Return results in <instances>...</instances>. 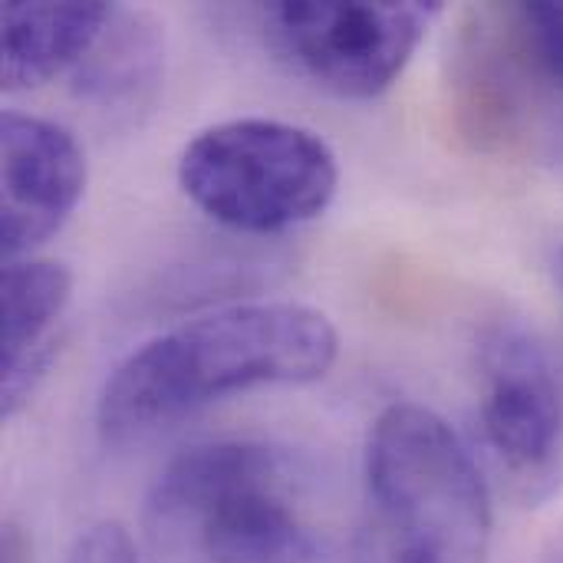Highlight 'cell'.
<instances>
[{
  "label": "cell",
  "instance_id": "cell-7",
  "mask_svg": "<svg viewBox=\"0 0 563 563\" xmlns=\"http://www.w3.org/2000/svg\"><path fill=\"white\" fill-rule=\"evenodd\" d=\"M3 205L0 251L3 261H20L46 244L76 211L86 195V155L69 129L53 119L3 112Z\"/></svg>",
  "mask_w": 563,
  "mask_h": 563
},
{
  "label": "cell",
  "instance_id": "cell-12",
  "mask_svg": "<svg viewBox=\"0 0 563 563\" xmlns=\"http://www.w3.org/2000/svg\"><path fill=\"white\" fill-rule=\"evenodd\" d=\"M66 563H142L139 551L132 544V538L125 534L122 525L115 521H102L89 531H82L76 538V544L69 548Z\"/></svg>",
  "mask_w": 563,
  "mask_h": 563
},
{
  "label": "cell",
  "instance_id": "cell-5",
  "mask_svg": "<svg viewBox=\"0 0 563 563\" xmlns=\"http://www.w3.org/2000/svg\"><path fill=\"white\" fill-rule=\"evenodd\" d=\"M439 3L280 0L264 10L274 49L313 86L343 99L386 92L422 46Z\"/></svg>",
  "mask_w": 563,
  "mask_h": 563
},
{
  "label": "cell",
  "instance_id": "cell-9",
  "mask_svg": "<svg viewBox=\"0 0 563 563\" xmlns=\"http://www.w3.org/2000/svg\"><path fill=\"white\" fill-rule=\"evenodd\" d=\"M109 16L112 3H3V89H36L76 69Z\"/></svg>",
  "mask_w": 563,
  "mask_h": 563
},
{
  "label": "cell",
  "instance_id": "cell-11",
  "mask_svg": "<svg viewBox=\"0 0 563 563\" xmlns=\"http://www.w3.org/2000/svg\"><path fill=\"white\" fill-rule=\"evenodd\" d=\"M508 16L538 79L563 92V3H515Z\"/></svg>",
  "mask_w": 563,
  "mask_h": 563
},
{
  "label": "cell",
  "instance_id": "cell-3",
  "mask_svg": "<svg viewBox=\"0 0 563 563\" xmlns=\"http://www.w3.org/2000/svg\"><path fill=\"white\" fill-rule=\"evenodd\" d=\"M145 538L162 563H317L320 534L290 501L277 449L247 439L175 455L145 501Z\"/></svg>",
  "mask_w": 563,
  "mask_h": 563
},
{
  "label": "cell",
  "instance_id": "cell-6",
  "mask_svg": "<svg viewBox=\"0 0 563 563\" xmlns=\"http://www.w3.org/2000/svg\"><path fill=\"white\" fill-rule=\"evenodd\" d=\"M482 435L521 505H544L563 485V396L541 343L495 327L482 343Z\"/></svg>",
  "mask_w": 563,
  "mask_h": 563
},
{
  "label": "cell",
  "instance_id": "cell-13",
  "mask_svg": "<svg viewBox=\"0 0 563 563\" xmlns=\"http://www.w3.org/2000/svg\"><path fill=\"white\" fill-rule=\"evenodd\" d=\"M3 563H20V541H16L13 531H10L7 541H3Z\"/></svg>",
  "mask_w": 563,
  "mask_h": 563
},
{
  "label": "cell",
  "instance_id": "cell-8",
  "mask_svg": "<svg viewBox=\"0 0 563 563\" xmlns=\"http://www.w3.org/2000/svg\"><path fill=\"white\" fill-rule=\"evenodd\" d=\"M73 297V274L56 261H10L0 280V412L16 416L56 356V323Z\"/></svg>",
  "mask_w": 563,
  "mask_h": 563
},
{
  "label": "cell",
  "instance_id": "cell-2",
  "mask_svg": "<svg viewBox=\"0 0 563 563\" xmlns=\"http://www.w3.org/2000/svg\"><path fill=\"white\" fill-rule=\"evenodd\" d=\"M360 563H485L492 498L455 429L426 406L379 412L363 462Z\"/></svg>",
  "mask_w": 563,
  "mask_h": 563
},
{
  "label": "cell",
  "instance_id": "cell-1",
  "mask_svg": "<svg viewBox=\"0 0 563 563\" xmlns=\"http://www.w3.org/2000/svg\"><path fill=\"white\" fill-rule=\"evenodd\" d=\"M336 353V327L307 303L264 300L211 310L142 343L109 373L96 429L106 445H139L221 396L317 383Z\"/></svg>",
  "mask_w": 563,
  "mask_h": 563
},
{
  "label": "cell",
  "instance_id": "cell-4",
  "mask_svg": "<svg viewBox=\"0 0 563 563\" xmlns=\"http://www.w3.org/2000/svg\"><path fill=\"white\" fill-rule=\"evenodd\" d=\"M178 185L211 221L274 234L330 208L340 165L313 129L280 119H231L185 145Z\"/></svg>",
  "mask_w": 563,
  "mask_h": 563
},
{
  "label": "cell",
  "instance_id": "cell-14",
  "mask_svg": "<svg viewBox=\"0 0 563 563\" xmlns=\"http://www.w3.org/2000/svg\"><path fill=\"white\" fill-rule=\"evenodd\" d=\"M554 277H558V284H561L563 290V247L558 251V257H554Z\"/></svg>",
  "mask_w": 563,
  "mask_h": 563
},
{
  "label": "cell",
  "instance_id": "cell-10",
  "mask_svg": "<svg viewBox=\"0 0 563 563\" xmlns=\"http://www.w3.org/2000/svg\"><path fill=\"white\" fill-rule=\"evenodd\" d=\"M165 73V26L148 10L112 7L109 23L73 69V89L82 102L106 112L145 106Z\"/></svg>",
  "mask_w": 563,
  "mask_h": 563
}]
</instances>
